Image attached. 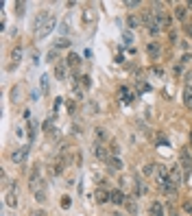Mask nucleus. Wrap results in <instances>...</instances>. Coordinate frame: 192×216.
<instances>
[{
	"mask_svg": "<svg viewBox=\"0 0 192 216\" xmlns=\"http://www.w3.org/2000/svg\"><path fill=\"white\" fill-rule=\"evenodd\" d=\"M26 155H29V146H22V149H18V151L11 155V159H13L15 164H22L24 159H26Z\"/></svg>",
	"mask_w": 192,
	"mask_h": 216,
	"instance_id": "obj_5",
	"label": "nucleus"
},
{
	"mask_svg": "<svg viewBox=\"0 0 192 216\" xmlns=\"http://www.w3.org/2000/svg\"><path fill=\"white\" fill-rule=\"evenodd\" d=\"M55 46H57V48H68V46H70V39H66V37H59Z\"/></svg>",
	"mask_w": 192,
	"mask_h": 216,
	"instance_id": "obj_19",
	"label": "nucleus"
},
{
	"mask_svg": "<svg viewBox=\"0 0 192 216\" xmlns=\"http://www.w3.org/2000/svg\"><path fill=\"white\" fill-rule=\"evenodd\" d=\"M138 24H140V20H138L135 15H129V18H127V26H129V29H135Z\"/></svg>",
	"mask_w": 192,
	"mask_h": 216,
	"instance_id": "obj_16",
	"label": "nucleus"
},
{
	"mask_svg": "<svg viewBox=\"0 0 192 216\" xmlns=\"http://www.w3.org/2000/svg\"><path fill=\"white\" fill-rule=\"evenodd\" d=\"M15 7H18V15H22L24 13V2H15Z\"/></svg>",
	"mask_w": 192,
	"mask_h": 216,
	"instance_id": "obj_25",
	"label": "nucleus"
},
{
	"mask_svg": "<svg viewBox=\"0 0 192 216\" xmlns=\"http://www.w3.org/2000/svg\"><path fill=\"white\" fill-rule=\"evenodd\" d=\"M66 107H68V111H70V114H72V111H74V109H77V105H74V103H72V101H70V103H68Z\"/></svg>",
	"mask_w": 192,
	"mask_h": 216,
	"instance_id": "obj_30",
	"label": "nucleus"
},
{
	"mask_svg": "<svg viewBox=\"0 0 192 216\" xmlns=\"http://www.w3.org/2000/svg\"><path fill=\"white\" fill-rule=\"evenodd\" d=\"M175 15H177L179 20H183V18H186V7H183V5H179V7L175 9Z\"/></svg>",
	"mask_w": 192,
	"mask_h": 216,
	"instance_id": "obj_18",
	"label": "nucleus"
},
{
	"mask_svg": "<svg viewBox=\"0 0 192 216\" xmlns=\"http://www.w3.org/2000/svg\"><path fill=\"white\" fill-rule=\"evenodd\" d=\"M168 177H170V186H173V188L181 186V183H183V175H181V166H179V164H173V168H170V170H168Z\"/></svg>",
	"mask_w": 192,
	"mask_h": 216,
	"instance_id": "obj_2",
	"label": "nucleus"
},
{
	"mask_svg": "<svg viewBox=\"0 0 192 216\" xmlns=\"http://www.w3.org/2000/svg\"><path fill=\"white\" fill-rule=\"evenodd\" d=\"M179 166L183 168V181L190 179V175H192V157H190L188 149H181V153H179Z\"/></svg>",
	"mask_w": 192,
	"mask_h": 216,
	"instance_id": "obj_1",
	"label": "nucleus"
},
{
	"mask_svg": "<svg viewBox=\"0 0 192 216\" xmlns=\"http://www.w3.org/2000/svg\"><path fill=\"white\" fill-rule=\"evenodd\" d=\"M125 207H127V210H129L131 214H135V212H138V207H135V203H133V201H129V199H127V203H125Z\"/></svg>",
	"mask_w": 192,
	"mask_h": 216,
	"instance_id": "obj_22",
	"label": "nucleus"
},
{
	"mask_svg": "<svg viewBox=\"0 0 192 216\" xmlns=\"http://www.w3.org/2000/svg\"><path fill=\"white\" fill-rule=\"evenodd\" d=\"M190 144H192V131H190Z\"/></svg>",
	"mask_w": 192,
	"mask_h": 216,
	"instance_id": "obj_34",
	"label": "nucleus"
},
{
	"mask_svg": "<svg viewBox=\"0 0 192 216\" xmlns=\"http://www.w3.org/2000/svg\"><path fill=\"white\" fill-rule=\"evenodd\" d=\"M66 66H68V63H66V59H61V61H57V63H55V77H57L59 81H63V79H66Z\"/></svg>",
	"mask_w": 192,
	"mask_h": 216,
	"instance_id": "obj_6",
	"label": "nucleus"
},
{
	"mask_svg": "<svg viewBox=\"0 0 192 216\" xmlns=\"http://www.w3.org/2000/svg\"><path fill=\"white\" fill-rule=\"evenodd\" d=\"M55 24H57V20H55V18H53V15H50V18H48V20H46V22H44V24H42V26H39V29H37V31H35V35H37V37H39V39H42V37H46V35H48V33H50V31H53V29H55Z\"/></svg>",
	"mask_w": 192,
	"mask_h": 216,
	"instance_id": "obj_3",
	"label": "nucleus"
},
{
	"mask_svg": "<svg viewBox=\"0 0 192 216\" xmlns=\"http://www.w3.org/2000/svg\"><path fill=\"white\" fill-rule=\"evenodd\" d=\"M70 205H72V199H70V197H61V207H63V210H68Z\"/></svg>",
	"mask_w": 192,
	"mask_h": 216,
	"instance_id": "obj_21",
	"label": "nucleus"
},
{
	"mask_svg": "<svg viewBox=\"0 0 192 216\" xmlns=\"http://www.w3.org/2000/svg\"><path fill=\"white\" fill-rule=\"evenodd\" d=\"M109 194L111 192H107V190H96V201L98 203H109Z\"/></svg>",
	"mask_w": 192,
	"mask_h": 216,
	"instance_id": "obj_11",
	"label": "nucleus"
},
{
	"mask_svg": "<svg viewBox=\"0 0 192 216\" xmlns=\"http://www.w3.org/2000/svg\"><path fill=\"white\" fill-rule=\"evenodd\" d=\"M149 55L151 57H157L159 55V46L157 44H149Z\"/></svg>",
	"mask_w": 192,
	"mask_h": 216,
	"instance_id": "obj_17",
	"label": "nucleus"
},
{
	"mask_svg": "<svg viewBox=\"0 0 192 216\" xmlns=\"http://www.w3.org/2000/svg\"><path fill=\"white\" fill-rule=\"evenodd\" d=\"M31 216H46V214H44V212H33Z\"/></svg>",
	"mask_w": 192,
	"mask_h": 216,
	"instance_id": "obj_32",
	"label": "nucleus"
},
{
	"mask_svg": "<svg viewBox=\"0 0 192 216\" xmlns=\"http://www.w3.org/2000/svg\"><path fill=\"white\" fill-rule=\"evenodd\" d=\"M96 138H105V129H103V127L96 129Z\"/></svg>",
	"mask_w": 192,
	"mask_h": 216,
	"instance_id": "obj_27",
	"label": "nucleus"
},
{
	"mask_svg": "<svg viewBox=\"0 0 192 216\" xmlns=\"http://www.w3.org/2000/svg\"><path fill=\"white\" fill-rule=\"evenodd\" d=\"M186 33H188V35L192 37V26H188V29H186Z\"/></svg>",
	"mask_w": 192,
	"mask_h": 216,
	"instance_id": "obj_33",
	"label": "nucleus"
},
{
	"mask_svg": "<svg viewBox=\"0 0 192 216\" xmlns=\"http://www.w3.org/2000/svg\"><path fill=\"white\" fill-rule=\"evenodd\" d=\"M118 96H120L125 103H131V101H133V94H131V90H129L127 85H122V87L118 90Z\"/></svg>",
	"mask_w": 192,
	"mask_h": 216,
	"instance_id": "obj_7",
	"label": "nucleus"
},
{
	"mask_svg": "<svg viewBox=\"0 0 192 216\" xmlns=\"http://www.w3.org/2000/svg\"><path fill=\"white\" fill-rule=\"evenodd\" d=\"M125 5H127V7H138V5H140V0H127Z\"/></svg>",
	"mask_w": 192,
	"mask_h": 216,
	"instance_id": "obj_26",
	"label": "nucleus"
},
{
	"mask_svg": "<svg viewBox=\"0 0 192 216\" xmlns=\"http://www.w3.org/2000/svg\"><path fill=\"white\" fill-rule=\"evenodd\" d=\"M20 57H22V53H20V50H13V61H15V63L20 61Z\"/></svg>",
	"mask_w": 192,
	"mask_h": 216,
	"instance_id": "obj_29",
	"label": "nucleus"
},
{
	"mask_svg": "<svg viewBox=\"0 0 192 216\" xmlns=\"http://www.w3.org/2000/svg\"><path fill=\"white\" fill-rule=\"evenodd\" d=\"M151 216H164V212H162V203H153L151 205Z\"/></svg>",
	"mask_w": 192,
	"mask_h": 216,
	"instance_id": "obj_14",
	"label": "nucleus"
},
{
	"mask_svg": "<svg viewBox=\"0 0 192 216\" xmlns=\"http://www.w3.org/2000/svg\"><path fill=\"white\" fill-rule=\"evenodd\" d=\"M94 155L98 157V159H109V157H107V149L101 146V144H96V146H94Z\"/></svg>",
	"mask_w": 192,
	"mask_h": 216,
	"instance_id": "obj_12",
	"label": "nucleus"
},
{
	"mask_svg": "<svg viewBox=\"0 0 192 216\" xmlns=\"http://www.w3.org/2000/svg\"><path fill=\"white\" fill-rule=\"evenodd\" d=\"M107 164H109V168H111V170H122V159H120V157H109L107 159Z\"/></svg>",
	"mask_w": 192,
	"mask_h": 216,
	"instance_id": "obj_10",
	"label": "nucleus"
},
{
	"mask_svg": "<svg viewBox=\"0 0 192 216\" xmlns=\"http://www.w3.org/2000/svg\"><path fill=\"white\" fill-rule=\"evenodd\" d=\"M183 207H186V212H190V214H192V205H190V203H186Z\"/></svg>",
	"mask_w": 192,
	"mask_h": 216,
	"instance_id": "obj_31",
	"label": "nucleus"
},
{
	"mask_svg": "<svg viewBox=\"0 0 192 216\" xmlns=\"http://www.w3.org/2000/svg\"><path fill=\"white\" fill-rule=\"evenodd\" d=\"M109 203H114V205H125V203H127L125 192H122V190H111V194H109Z\"/></svg>",
	"mask_w": 192,
	"mask_h": 216,
	"instance_id": "obj_4",
	"label": "nucleus"
},
{
	"mask_svg": "<svg viewBox=\"0 0 192 216\" xmlns=\"http://www.w3.org/2000/svg\"><path fill=\"white\" fill-rule=\"evenodd\" d=\"M155 170H157V164H146V166L142 168V173H144V175H153Z\"/></svg>",
	"mask_w": 192,
	"mask_h": 216,
	"instance_id": "obj_15",
	"label": "nucleus"
},
{
	"mask_svg": "<svg viewBox=\"0 0 192 216\" xmlns=\"http://www.w3.org/2000/svg\"><path fill=\"white\" fill-rule=\"evenodd\" d=\"M79 79H81V85H83V90H90V85H92L90 77H87V74H83V77H79Z\"/></svg>",
	"mask_w": 192,
	"mask_h": 216,
	"instance_id": "obj_20",
	"label": "nucleus"
},
{
	"mask_svg": "<svg viewBox=\"0 0 192 216\" xmlns=\"http://www.w3.org/2000/svg\"><path fill=\"white\" fill-rule=\"evenodd\" d=\"M35 199H37V201H44V199H46L44 190H35Z\"/></svg>",
	"mask_w": 192,
	"mask_h": 216,
	"instance_id": "obj_23",
	"label": "nucleus"
},
{
	"mask_svg": "<svg viewBox=\"0 0 192 216\" xmlns=\"http://www.w3.org/2000/svg\"><path fill=\"white\" fill-rule=\"evenodd\" d=\"M183 103H186V107L192 109V87H190V85L183 90Z\"/></svg>",
	"mask_w": 192,
	"mask_h": 216,
	"instance_id": "obj_13",
	"label": "nucleus"
},
{
	"mask_svg": "<svg viewBox=\"0 0 192 216\" xmlns=\"http://www.w3.org/2000/svg\"><path fill=\"white\" fill-rule=\"evenodd\" d=\"M122 39H125L127 44H131V42H133V37H131V33H125V35H122Z\"/></svg>",
	"mask_w": 192,
	"mask_h": 216,
	"instance_id": "obj_28",
	"label": "nucleus"
},
{
	"mask_svg": "<svg viewBox=\"0 0 192 216\" xmlns=\"http://www.w3.org/2000/svg\"><path fill=\"white\" fill-rule=\"evenodd\" d=\"M42 90H44V92H48V77H46V74L42 77Z\"/></svg>",
	"mask_w": 192,
	"mask_h": 216,
	"instance_id": "obj_24",
	"label": "nucleus"
},
{
	"mask_svg": "<svg viewBox=\"0 0 192 216\" xmlns=\"http://www.w3.org/2000/svg\"><path fill=\"white\" fill-rule=\"evenodd\" d=\"M66 63H68V68L77 70V68H79V63H81V57H79V55H74V53H70V55H68V59H66Z\"/></svg>",
	"mask_w": 192,
	"mask_h": 216,
	"instance_id": "obj_9",
	"label": "nucleus"
},
{
	"mask_svg": "<svg viewBox=\"0 0 192 216\" xmlns=\"http://www.w3.org/2000/svg\"><path fill=\"white\" fill-rule=\"evenodd\" d=\"M5 203H7V207H15V205H18V194H15V190H9L7 194H5Z\"/></svg>",
	"mask_w": 192,
	"mask_h": 216,
	"instance_id": "obj_8",
	"label": "nucleus"
}]
</instances>
